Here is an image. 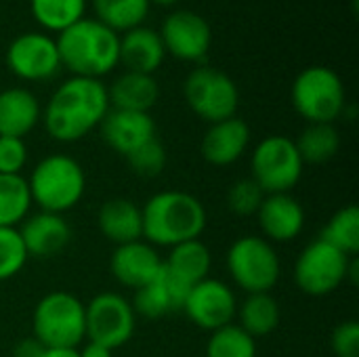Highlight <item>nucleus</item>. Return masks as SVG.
<instances>
[{
    "mask_svg": "<svg viewBox=\"0 0 359 357\" xmlns=\"http://www.w3.org/2000/svg\"><path fill=\"white\" fill-rule=\"evenodd\" d=\"M29 8L44 29L61 34L76 21L84 19L86 0H29Z\"/></svg>",
    "mask_w": 359,
    "mask_h": 357,
    "instance_id": "30",
    "label": "nucleus"
},
{
    "mask_svg": "<svg viewBox=\"0 0 359 357\" xmlns=\"http://www.w3.org/2000/svg\"><path fill=\"white\" fill-rule=\"evenodd\" d=\"M164 57L166 50L162 38L151 27L139 25L120 36V63L126 65V72L154 76V72L164 63Z\"/></svg>",
    "mask_w": 359,
    "mask_h": 357,
    "instance_id": "22",
    "label": "nucleus"
},
{
    "mask_svg": "<svg viewBox=\"0 0 359 357\" xmlns=\"http://www.w3.org/2000/svg\"><path fill=\"white\" fill-rule=\"evenodd\" d=\"M255 217L263 238L271 244L292 242L305 227V208L292 194H267Z\"/></svg>",
    "mask_w": 359,
    "mask_h": 357,
    "instance_id": "15",
    "label": "nucleus"
},
{
    "mask_svg": "<svg viewBox=\"0 0 359 357\" xmlns=\"http://www.w3.org/2000/svg\"><path fill=\"white\" fill-rule=\"evenodd\" d=\"M109 107L126 112H147L160 99V84L149 74L124 72L107 88Z\"/></svg>",
    "mask_w": 359,
    "mask_h": 357,
    "instance_id": "25",
    "label": "nucleus"
},
{
    "mask_svg": "<svg viewBox=\"0 0 359 357\" xmlns=\"http://www.w3.org/2000/svg\"><path fill=\"white\" fill-rule=\"evenodd\" d=\"M124 158L135 175L151 179V177H158L166 166V147L162 145L158 137H154L151 141L143 143L141 147H137Z\"/></svg>",
    "mask_w": 359,
    "mask_h": 357,
    "instance_id": "34",
    "label": "nucleus"
},
{
    "mask_svg": "<svg viewBox=\"0 0 359 357\" xmlns=\"http://www.w3.org/2000/svg\"><path fill=\"white\" fill-rule=\"evenodd\" d=\"M353 259L318 238L301 250L294 263V282L307 297H328L349 280Z\"/></svg>",
    "mask_w": 359,
    "mask_h": 357,
    "instance_id": "10",
    "label": "nucleus"
},
{
    "mask_svg": "<svg viewBox=\"0 0 359 357\" xmlns=\"http://www.w3.org/2000/svg\"><path fill=\"white\" fill-rule=\"evenodd\" d=\"M44 349L46 347H42L34 337H29V339H23V341L17 343L13 357H42Z\"/></svg>",
    "mask_w": 359,
    "mask_h": 357,
    "instance_id": "38",
    "label": "nucleus"
},
{
    "mask_svg": "<svg viewBox=\"0 0 359 357\" xmlns=\"http://www.w3.org/2000/svg\"><path fill=\"white\" fill-rule=\"evenodd\" d=\"M6 65L17 78L29 82L50 80L61 67L57 42L40 32L21 34L6 48Z\"/></svg>",
    "mask_w": 359,
    "mask_h": 357,
    "instance_id": "13",
    "label": "nucleus"
},
{
    "mask_svg": "<svg viewBox=\"0 0 359 357\" xmlns=\"http://www.w3.org/2000/svg\"><path fill=\"white\" fill-rule=\"evenodd\" d=\"M42 357H80L78 349H44Z\"/></svg>",
    "mask_w": 359,
    "mask_h": 357,
    "instance_id": "40",
    "label": "nucleus"
},
{
    "mask_svg": "<svg viewBox=\"0 0 359 357\" xmlns=\"http://www.w3.org/2000/svg\"><path fill=\"white\" fill-rule=\"evenodd\" d=\"M111 276L118 284L139 290L154 282L162 271V257L145 240L116 246L109 259Z\"/></svg>",
    "mask_w": 359,
    "mask_h": 357,
    "instance_id": "17",
    "label": "nucleus"
},
{
    "mask_svg": "<svg viewBox=\"0 0 359 357\" xmlns=\"http://www.w3.org/2000/svg\"><path fill=\"white\" fill-rule=\"evenodd\" d=\"M324 242L345 252L347 257H355L359 252V208L355 204L343 206L337 210L320 236Z\"/></svg>",
    "mask_w": 359,
    "mask_h": 357,
    "instance_id": "31",
    "label": "nucleus"
},
{
    "mask_svg": "<svg viewBox=\"0 0 359 357\" xmlns=\"http://www.w3.org/2000/svg\"><path fill=\"white\" fill-rule=\"evenodd\" d=\"M86 339L107 349L124 347L137 328V314L128 299L118 292H99L84 303Z\"/></svg>",
    "mask_w": 359,
    "mask_h": 357,
    "instance_id": "11",
    "label": "nucleus"
},
{
    "mask_svg": "<svg viewBox=\"0 0 359 357\" xmlns=\"http://www.w3.org/2000/svg\"><path fill=\"white\" fill-rule=\"evenodd\" d=\"M27 259L19 231L13 227H0V282L15 278L25 267Z\"/></svg>",
    "mask_w": 359,
    "mask_h": 357,
    "instance_id": "33",
    "label": "nucleus"
},
{
    "mask_svg": "<svg viewBox=\"0 0 359 357\" xmlns=\"http://www.w3.org/2000/svg\"><path fill=\"white\" fill-rule=\"evenodd\" d=\"M101 139L114 151L128 156L143 143L151 141L156 135V122L147 112H126V109H111L99 124Z\"/></svg>",
    "mask_w": 359,
    "mask_h": 357,
    "instance_id": "18",
    "label": "nucleus"
},
{
    "mask_svg": "<svg viewBox=\"0 0 359 357\" xmlns=\"http://www.w3.org/2000/svg\"><path fill=\"white\" fill-rule=\"evenodd\" d=\"M149 4V0H93L97 19L118 34L143 25Z\"/></svg>",
    "mask_w": 359,
    "mask_h": 357,
    "instance_id": "29",
    "label": "nucleus"
},
{
    "mask_svg": "<svg viewBox=\"0 0 359 357\" xmlns=\"http://www.w3.org/2000/svg\"><path fill=\"white\" fill-rule=\"evenodd\" d=\"M227 271L246 295L271 292L282 276V261L271 242L259 236H242L227 250Z\"/></svg>",
    "mask_w": 359,
    "mask_h": 357,
    "instance_id": "7",
    "label": "nucleus"
},
{
    "mask_svg": "<svg viewBox=\"0 0 359 357\" xmlns=\"http://www.w3.org/2000/svg\"><path fill=\"white\" fill-rule=\"evenodd\" d=\"M330 347L337 357H359V324L347 320L332 330Z\"/></svg>",
    "mask_w": 359,
    "mask_h": 357,
    "instance_id": "37",
    "label": "nucleus"
},
{
    "mask_svg": "<svg viewBox=\"0 0 359 357\" xmlns=\"http://www.w3.org/2000/svg\"><path fill=\"white\" fill-rule=\"evenodd\" d=\"M263 198H265V191L250 177L240 179L227 191V208L238 217H252L257 215Z\"/></svg>",
    "mask_w": 359,
    "mask_h": 357,
    "instance_id": "35",
    "label": "nucleus"
},
{
    "mask_svg": "<svg viewBox=\"0 0 359 357\" xmlns=\"http://www.w3.org/2000/svg\"><path fill=\"white\" fill-rule=\"evenodd\" d=\"M78 353H80V357H111L114 351L103 347V345H99V343L88 341L82 349H78Z\"/></svg>",
    "mask_w": 359,
    "mask_h": 357,
    "instance_id": "39",
    "label": "nucleus"
},
{
    "mask_svg": "<svg viewBox=\"0 0 359 357\" xmlns=\"http://www.w3.org/2000/svg\"><path fill=\"white\" fill-rule=\"evenodd\" d=\"M25 181L29 187L32 204L44 213L55 215L72 210L82 200L86 189L84 168L78 160L65 154L44 156Z\"/></svg>",
    "mask_w": 359,
    "mask_h": 357,
    "instance_id": "4",
    "label": "nucleus"
},
{
    "mask_svg": "<svg viewBox=\"0 0 359 357\" xmlns=\"http://www.w3.org/2000/svg\"><path fill=\"white\" fill-rule=\"evenodd\" d=\"M238 305L240 303L229 284L217 278H206L187 292L181 311L194 326L215 332L227 324H233Z\"/></svg>",
    "mask_w": 359,
    "mask_h": 357,
    "instance_id": "12",
    "label": "nucleus"
},
{
    "mask_svg": "<svg viewBox=\"0 0 359 357\" xmlns=\"http://www.w3.org/2000/svg\"><path fill=\"white\" fill-rule=\"evenodd\" d=\"M294 143L305 164H324L339 154L341 135L334 124H307Z\"/></svg>",
    "mask_w": 359,
    "mask_h": 357,
    "instance_id": "27",
    "label": "nucleus"
},
{
    "mask_svg": "<svg viewBox=\"0 0 359 357\" xmlns=\"http://www.w3.org/2000/svg\"><path fill=\"white\" fill-rule=\"evenodd\" d=\"M280 303L271 297V292L246 295L242 305H238L236 320L238 326L248 332L255 341L271 335L280 326Z\"/></svg>",
    "mask_w": 359,
    "mask_h": 357,
    "instance_id": "26",
    "label": "nucleus"
},
{
    "mask_svg": "<svg viewBox=\"0 0 359 357\" xmlns=\"http://www.w3.org/2000/svg\"><path fill=\"white\" fill-rule=\"evenodd\" d=\"M27 162V145L17 137H0V175H21Z\"/></svg>",
    "mask_w": 359,
    "mask_h": 357,
    "instance_id": "36",
    "label": "nucleus"
},
{
    "mask_svg": "<svg viewBox=\"0 0 359 357\" xmlns=\"http://www.w3.org/2000/svg\"><path fill=\"white\" fill-rule=\"evenodd\" d=\"M32 337L46 349H78L86 339L84 303L65 290L44 295L32 314Z\"/></svg>",
    "mask_w": 359,
    "mask_h": 357,
    "instance_id": "5",
    "label": "nucleus"
},
{
    "mask_svg": "<svg viewBox=\"0 0 359 357\" xmlns=\"http://www.w3.org/2000/svg\"><path fill=\"white\" fill-rule=\"evenodd\" d=\"M305 162L286 135H269L250 156V179L267 194H290L303 177Z\"/></svg>",
    "mask_w": 359,
    "mask_h": 357,
    "instance_id": "8",
    "label": "nucleus"
},
{
    "mask_svg": "<svg viewBox=\"0 0 359 357\" xmlns=\"http://www.w3.org/2000/svg\"><path fill=\"white\" fill-rule=\"evenodd\" d=\"M141 215L143 240L154 248H172L189 240H200L208 223L204 204L179 189L154 194L141 206Z\"/></svg>",
    "mask_w": 359,
    "mask_h": 357,
    "instance_id": "2",
    "label": "nucleus"
},
{
    "mask_svg": "<svg viewBox=\"0 0 359 357\" xmlns=\"http://www.w3.org/2000/svg\"><path fill=\"white\" fill-rule=\"evenodd\" d=\"M97 225L103 238L116 246L143 240V215L141 206L128 198L105 200L97 213Z\"/></svg>",
    "mask_w": 359,
    "mask_h": 357,
    "instance_id": "21",
    "label": "nucleus"
},
{
    "mask_svg": "<svg viewBox=\"0 0 359 357\" xmlns=\"http://www.w3.org/2000/svg\"><path fill=\"white\" fill-rule=\"evenodd\" d=\"M164 44V50L181 61L200 63L210 48L212 32L208 21L194 11H175L170 13L162 29L158 32Z\"/></svg>",
    "mask_w": 359,
    "mask_h": 357,
    "instance_id": "14",
    "label": "nucleus"
},
{
    "mask_svg": "<svg viewBox=\"0 0 359 357\" xmlns=\"http://www.w3.org/2000/svg\"><path fill=\"white\" fill-rule=\"evenodd\" d=\"M183 95L189 109L208 124L233 118L240 105L236 82L225 72L208 65H200L187 74Z\"/></svg>",
    "mask_w": 359,
    "mask_h": 357,
    "instance_id": "9",
    "label": "nucleus"
},
{
    "mask_svg": "<svg viewBox=\"0 0 359 357\" xmlns=\"http://www.w3.org/2000/svg\"><path fill=\"white\" fill-rule=\"evenodd\" d=\"M212 255L202 240H189L168 248L166 259H162V269L170 280H175L185 290H191L198 282L210 278Z\"/></svg>",
    "mask_w": 359,
    "mask_h": 357,
    "instance_id": "20",
    "label": "nucleus"
},
{
    "mask_svg": "<svg viewBox=\"0 0 359 357\" xmlns=\"http://www.w3.org/2000/svg\"><path fill=\"white\" fill-rule=\"evenodd\" d=\"M206 357H257V341L233 322L210 332Z\"/></svg>",
    "mask_w": 359,
    "mask_h": 357,
    "instance_id": "32",
    "label": "nucleus"
},
{
    "mask_svg": "<svg viewBox=\"0 0 359 357\" xmlns=\"http://www.w3.org/2000/svg\"><path fill=\"white\" fill-rule=\"evenodd\" d=\"M42 118L40 103L27 88H6L0 93V137L23 139Z\"/></svg>",
    "mask_w": 359,
    "mask_h": 357,
    "instance_id": "23",
    "label": "nucleus"
},
{
    "mask_svg": "<svg viewBox=\"0 0 359 357\" xmlns=\"http://www.w3.org/2000/svg\"><path fill=\"white\" fill-rule=\"evenodd\" d=\"M109 112L107 86L95 78L72 76L61 82L48 99L42 122L46 133L59 143L84 139Z\"/></svg>",
    "mask_w": 359,
    "mask_h": 357,
    "instance_id": "1",
    "label": "nucleus"
},
{
    "mask_svg": "<svg viewBox=\"0 0 359 357\" xmlns=\"http://www.w3.org/2000/svg\"><path fill=\"white\" fill-rule=\"evenodd\" d=\"M250 145V126L233 116L208 126L202 137L200 154L212 166H229L238 162Z\"/></svg>",
    "mask_w": 359,
    "mask_h": 357,
    "instance_id": "19",
    "label": "nucleus"
},
{
    "mask_svg": "<svg viewBox=\"0 0 359 357\" xmlns=\"http://www.w3.org/2000/svg\"><path fill=\"white\" fill-rule=\"evenodd\" d=\"M19 238L25 246L27 257L50 259L65 250L72 240V227L63 215L55 213H36L27 215L17 227Z\"/></svg>",
    "mask_w": 359,
    "mask_h": 357,
    "instance_id": "16",
    "label": "nucleus"
},
{
    "mask_svg": "<svg viewBox=\"0 0 359 357\" xmlns=\"http://www.w3.org/2000/svg\"><path fill=\"white\" fill-rule=\"evenodd\" d=\"M187 292L189 290H185L175 280H170L166 276V271L162 269L154 282L135 290L130 305H133L137 316H143L147 320H156V318H164L172 311H181Z\"/></svg>",
    "mask_w": 359,
    "mask_h": 357,
    "instance_id": "24",
    "label": "nucleus"
},
{
    "mask_svg": "<svg viewBox=\"0 0 359 357\" xmlns=\"http://www.w3.org/2000/svg\"><path fill=\"white\" fill-rule=\"evenodd\" d=\"M32 196L23 175H0V227L17 229L29 215Z\"/></svg>",
    "mask_w": 359,
    "mask_h": 357,
    "instance_id": "28",
    "label": "nucleus"
},
{
    "mask_svg": "<svg viewBox=\"0 0 359 357\" xmlns=\"http://www.w3.org/2000/svg\"><path fill=\"white\" fill-rule=\"evenodd\" d=\"M61 65L74 76L101 80L120 63V34L99 19H80L59 34Z\"/></svg>",
    "mask_w": 359,
    "mask_h": 357,
    "instance_id": "3",
    "label": "nucleus"
},
{
    "mask_svg": "<svg viewBox=\"0 0 359 357\" xmlns=\"http://www.w3.org/2000/svg\"><path fill=\"white\" fill-rule=\"evenodd\" d=\"M290 99L297 114L309 124H332L347 107L345 84L341 76L326 65L303 69L292 82Z\"/></svg>",
    "mask_w": 359,
    "mask_h": 357,
    "instance_id": "6",
    "label": "nucleus"
},
{
    "mask_svg": "<svg viewBox=\"0 0 359 357\" xmlns=\"http://www.w3.org/2000/svg\"><path fill=\"white\" fill-rule=\"evenodd\" d=\"M149 2H158V4H162V6H168V4H175V2H179V0H149Z\"/></svg>",
    "mask_w": 359,
    "mask_h": 357,
    "instance_id": "41",
    "label": "nucleus"
}]
</instances>
